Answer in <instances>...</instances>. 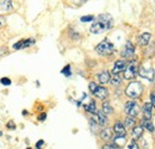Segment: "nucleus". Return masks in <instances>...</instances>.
<instances>
[{"label":"nucleus","mask_w":155,"mask_h":149,"mask_svg":"<svg viewBox=\"0 0 155 149\" xmlns=\"http://www.w3.org/2000/svg\"><path fill=\"white\" fill-rule=\"evenodd\" d=\"M114 26V19L110 15H100L97 18V20L91 25L90 31L91 34H103L106 30H110Z\"/></svg>","instance_id":"obj_1"},{"label":"nucleus","mask_w":155,"mask_h":149,"mask_svg":"<svg viewBox=\"0 0 155 149\" xmlns=\"http://www.w3.org/2000/svg\"><path fill=\"white\" fill-rule=\"evenodd\" d=\"M143 92V86L141 82L138 81H133L128 85V87L125 88V94L131 98V99H135V98H138Z\"/></svg>","instance_id":"obj_2"},{"label":"nucleus","mask_w":155,"mask_h":149,"mask_svg":"<svg viewBox=\"0 0 155 149\" xmlns=\"http://www.w3.org/2000/svg\"><path fill=\"white\" fill-rule=\"evenodd\" d=\"M88 88H90V91L92 92V94H93L94 97H97L98 99H100V100H104V99H106V98L109 97V91H107V88H105V87H103V86H98L97 84L93 82V81L90 82Z\"/></svg>","instance_id":"obj_3"},{"label":"nucleus","mask_w":155,"mask_h":149,"mask_svg":"<svg viewBox=\"0 0 155 149\" xmlns=\"http://www.w3.org/2000/svg\"><path fill=\"white\" fill-rule=\"evenodd\" d=\"M96 51L99 55H111L115 51V47L111 42H109L107 39H104L96 47Z\"/></svg>","instance_id":"obj_4"},{"label":"nucleus","mask_w":155,"mask_h":149,"mask_svg":"<svg viewBox=\"0 0 155 149\" xmlns=\"http://www.w3.org/2000/svg\"><path fill=\"white\" fill-rule=\"evenodd\" d=\"M140 111H141V108L134 99L127 101V104L124 105V112L130 117H136L140 113Z\"/></svg>","instance_id":"obj_5"},{"label":"nucleus","mask_w":155,"mask_h":149,"mask_svg":"<svg viewBox=\"0 0 155 149\" xmlns=\"http://www.w3.org/2000/svg\"><path fill=\"white\" fill-rule=\"evenodd\" d=\"M138 73V65L136 61H131L127 65L124 69V79L127 80H133Z\"/></svg>","instance_id":"obj_6"},{"label":"nucleus","mask_w":155,"mask_h":149,"mask_svg":"<svg viewBox=\"0 0 155 149\" xmlns=\"http://www.w3.org/2000/svg\"><path fill=\"white\" fill-rule=\"evenodd\" d=\"M134 54H135V47H134V44L131 42L128 41L124 44V47H123V49L120 51V56L123 58H130V57L134 56Z\"/></svg>","instance_id":"obj_7"},{"label":"nucleus","mask_w":155,"mask_h":149,"mask_svg":"<svg viewBox=\"0 0 155 149\" xmlns=\"http://www.w3.org/2000/svg\"><path fill=\"white\" fill-rule=\"evenodd\" d=\"M138 74L141 75L142 78H144V79H147V80H150V81L154 79V71H153V68L141 67V68H140Z\"/></svg>","instance_id":"obj_8"},{"label":"nucleus","mask_w":155,"mask_h":149,"mask_svg":"<svg viewBox=\"0 0 155 149\" xmlns=\"http://www.w3.org/2000/svg\"><path fill=\"white\" fill-rule=\"evenodd\" d=\"M112 130L116 134V136H125V135H127V130H125L124 124H123L122 122H119V121H117L116 123H115Z\"/></svg>","instance_id":"obj_9"},{"label":"nucleus","mask_w":155,"mask_h":149,"mask_svg":"<svg viewBox=\"0 0 155 149\" xmlns=\"http://www.w3.org/2000/svg\"><path fill=\"white\" fill-rule=\"evenodd\" d=\"M125 67H127V62L124 60H117L112 68V74H118L119 72H123Z\"/></svg>","instance_id":"obj_10"},{"label":"nucleus","mask_w":155,"mask_h":149,"mask_svg":"<svg viewBox=\"0 0 155 149\" xmlns=\"http://www.w3.org/2000/svg\"><path fill=\"white\" fill-rule=\"evenodd\" d=\"M100 137H101L103 141H106V142H107V141H111L112 137H114V130L110 129V128L103 129V130L100 131Z\"/></svg>","instance_id":"obj_11"},{"label":"nucleus","mask_w":155,"mask_h":149,"mask_svg":"<svg viewBox=\"0 0 155 149\" xmlns=\"http://www.w3.org/2000/svg\"><path fill=\"white\" fill-rule=\"evenodd\" d=\"M110 73L107 72V71H103V72H100L99 74L97 75V79L98 81L101 84V85H105V84H107V82H110Z\"/></svg>","instance_id":"obj_12"},{"label":"nucleus","mask_w":155,"mask_h":149,"mask_svg":"<svg viewBox=\"0 0 155 149\" xmlns=\"http://www.w3.org/2000/svg\"><path fill=\"white\" fill-rule=\"evenodd\" d=\"M96 116H97V123L100 127H104L107 124V116L104 113L103 111H98L96 112Z\"/></svg>","instance_id":"obj_13"},{"label":"nucleus","mask_w":155,"mask_h":149,"mask_svg":"<svg viewBox=\"0 0 155 149\" xmlns=\"http://www.w3.org/2000/svg\"><path fill=\"white\" fill-rule=\"evenodd\" d=\"M149 39H150V34L144 32V34H141L140 35V37L137 39V43H138V45L144 47V45H147L149 43Z\"/></svg>","instance_id":"obj_14"},{"label":"nucleus","mask_w":155,"mask_h":149,"mask_svg":"<svg viewBox=\"0 0 155 149\" xmlns=\"http://www.w3.org/2000/svg\"><path fill=\"white\" fill-rule=\"evenodd\" d=\"M111 141H112V144H115L117 148H122L127 142L125 136H115V137H112Z\"/></svg>","instance_id":"obj_15"},{"label":"nucleus","mask_w":155,"mask_h":149,"mask_svg":"<svg viewBox=\"0 0 155 149\" xmlns=\"http://www.w3.org/2000/svg\"><path fill=\"white\" fill-rule=\"evenodd\" d=\"M141 127H142L144 130H148V131H150V132L154 131V125H153L152 121L148 119V118H143V119L141 121Z\"/></svg>","instance_id":"obj_16"},{"label":"nucleus","mask_w":155,"mask_h":149,"mask_svg":"<svg viewBox=\"0 0 155 149\" xmlns=\"http://www.w3.org/2000/svg\"><path fill=\"white\" fill-rule=\"evenodd\" d=\"M152 111H153V105H152L150 103H146V104L143 105V114H144L143 118L150 119V118H152Z\"/></svg>","instance_id":"obj_17"},{"label":"nucleus","mask_w":155,"mask_h":149,"mask_svg":"<svg viewBox=\"0 0 155 149\" xmlns=\"http://www.w3.org/2000/svg\"><path fill=\"white\" fill-rule=\"evenodd\" d=\"M143 128L140 125V127H134L133 128V130H131V136H133V138L134 140H138L140 137H142V135H143Z\"/></svg>","instance_id":"obj_18"},{"label":"nucleus","mask_w":155,"mask_h":149,"mask_svg":"<svg viewBox=\"0 0 155 149\" xmlns=\"http://www.w3.org/2000/svg\"><path fill=\"white\" fill-rule=\"evenodd\" d=\"M13 5H12V1L11 0H1L0 1V10L2 11H10L12 10Z\"/></svg>","instance_id":"obj_19"},{"label":"nucleus","mask_w":155,"mask_h":149,"mask_svg":"<svg viewBox=\"0 0 155 149\" xmlns=\"http://www.w3.org/2000/svg\"><path fill=\"white\" fill-rule=\"evenodd\" d=\"M84 109H85V111H87L88 113H93V114H96V112H97L96 103H94V101H92V100H91V103H90V104L84 105Z\"/></svg>","instance_id":"obj_20"},{"label":"nucleus","mask_w":155,"mask_h":149,"mask_svg":"<svg viewBox=\"0 0 155 149\" xmlns=\"http://www.w3.org/2000/svg\"><path fill=\"white\" fill-rule=\"evenodd\" d=\"M101 111L104 112L105 114H110V113L114 112V109H112V106L110 105L109 101H104L103 103V106H101Z\"/></svg>","instance_id":"obj_21"},{"label":"nucleus","mask_w":155,"mask_h":149,"mask_svg":"<svg viewBox=\"0 0 155 149\" xmlns=\"http://www.w3.org/2000/svg\"><path fill=\"white\" fill-rule=\"evenodd\" d=\"M122 82V78L119 76V74H112V78H110V84L112 86H119Z\"/></svg>","instance_id":"obj_22"},{"label":"nucleus","mask_w":155,"mask_h":149,"mask_svg":"<svg viewBox=\"0 0 155 149\" xmlns=\"http://www.w3.org/2000/svg\"><path fill=\"white\" fill-rule=\"evenodd\" d=\"M135 123H136L135 117H130V116H128V117L125 118V122H124V127H125V128H134Z\"/></svg>","instance_id":"obj_23"},{"label":"nucleus","mask_w":155,"mask_h":149,"mask_svg":"<svg viewBox=\"0 0 155 149\" xmlns=\"http://www.w3.org/2000/svg\"><path fill=\"white\" fill-rule=\"evenodd\" d=\"M35 39L34 38H28V39H23V45H21V49H25V48H29L31 45L35 44Z\"/></svg>","instance_id":"obj_24"},{"label":"nucleus","mask_w":155,"mask_h":149,"mask_svg":"<svg viewBox=\"0 0 155 149\" xmlns=\"http://www.w3.org/2000/svg\"><path fill=\"white\" fill-rule=\"evenodd\" d=\"M61 73L63 75H66V76H71V74H72V72H71V65H67V66L61 71Z\"/></svg>","instance_id":"obj_25"},{"label":"nucleus","mask_w":155,"mask_h":149,"mask_svg":"<svg viewBox=\"0 0 155 149\" xmlns=\"http://www.w3.org/2000/svg\"><path fill=\"white\" fill-rule=\"evenodd\" d=\"M6 128H7V130H16L17 125H16L15 121H8L7 124H6Z\"/></svg>","instance_id":"obj_26"},{"label":"nucleus","mask_w":155,"mask_h":149,"mask_svg":"<svg viewBox=\"0 0 155 149\" xmlns=\"http://www.w3.org/2000/svg\"><path fill=\"white\" fill-rule=\"evenodd\" d=\"M127 149H140V147H138V144L136 143L135 140H131V141H130V143L128 144Z\"/></svg>","instance_id":"obj_27"},{"label":"nucleus","mask_w":155,"mask_h":149,"mask_svg":"<svg viewBox=\"0 0 155 149\" xmlns=\"http://www.w3.org/2000/svg\"><path fill=\"white\" fill-rule=\"evenodd\" d=\"M0 82L2 84V85H5V86H10L11 85V79H8V78H2L1 80H0Z\"/></svg>","instance_id":"obj_28"},{"label":"nucleus","mask_w":155,"mask_h":149,"mask_svg":"<svg viewBox=\"0 0 155 149\" xmlns=\"http://www.w3.org/2000/svg\"><path fill=\"white\" fill-rule=\"evenodd\" d=\"M80 20H81V22H84V23H86V22H92V20H94V16H86V17H81Z\"/></svg>","instance_id":"obj_29"},{"label":"nucleus","mask_w":155,"mask_h":149,"mask_svg":"<svg viewBox=\"0 0 155 149\" xmlns=\"http://www.w3.org/2000/svg\"><path fill=\"white\" fill-rule=\"evenodd\" d=\"M101 149H119V148H117L116 146L112 144V143H106V144L103 146V148Z\"/></svg>","instance_id":"obj_30"},{"label":"nucleus","mask_w":155,"mask_h":149,"mask_svg":"<svg viewBox=\"0 0 155 149\" xmlns=\"http://www.w3.org/2000/svg\"><path fill=\"white\" fill-rule=\"evenodd\" d=\"M21 45H23V39H20L19 42H17V43H15V44H13V49H16V50L21 49Z\"/></svg>","instance_id":"obj_31"},{"label":"nucleus","mask_w":155,"mask_h":149,"mask_svg":"<svg viewBox=\"0 0 155 149\" xmlns=\"http://www.w3.org/2000/svg\"><path fill=\"white\" fill-rule=\"evenodd\" d=\"M5 25H6V17L0 16V28H4Z\"/></svg>","instance_id":"obj_32"},{"label":"nucleus","mask_w":155,"mask_h":149,"mask_svg":"<svg viewBox=\"0 0 155 149\" xmlns=\"http://www.w3.org/2000/svg\"><path fill=\"white\" fill-rule=\"evenodd\" d=\"M43 146H44V141L43 140H39L38 142L36 143V149H41Z\"/></svg>","instance_id":"obj_33"},{"label":"nucleus","mask_w":155,"mask_h":149,"mask_svg":"<svg viewBox=\"0 0 155 149\" xmlns=\"http://www.w3.org/2000/svg\"><path fill=\"white\" fill-rule=\"evenodd\" d=\"M45 118H47V113H45V112L41 113V114L38 116V121H39V122H43V121H44Z\"/></svg>","instance_id":"obj_34"},{"label":"nucleus","mask_w":155,"mask_h":149,"mask_svg":"<svg viewBox=\"0 0 155 149\" xmlns=\"http://www.w3.org/2000/svg\"><path fill=\"white\" fill-rule=\"evenodd\" d=\"M150 104H152L153 106H155V94L154 93L150 94Z\"/></svg>","instance_id":"obj_35"},{"label":"nucleus","mask_w":155,"mask_h":149,"mask_svg":"<svg viewBox=\"0 0 155 149\" xmlns=\"http://www.w3.org/2000/svg\"><path fill=\"white\" fill-rule=\"evenodd\" d=\"M5 53H7V48H6V47H1V48H0V56L4 55Z\"/></svg>","instance_id":"obj_36"},{"label":"nucleus","mask_w":155,"mask_h":149,"mask_svg":"<svg viewBox=\"0 0 155 149\" xmlns=\"http://www.w3.org/2000/svg\"><path fill=\"white\" fill-rule=\"evenodd\" d=\"M1 136H2V131H0V137H1Z\"/></svg>","instance_id":"obj_37"},{"label":"nucleus","mask_w":155,"mask_h":149,"mask_svg":"<svg viewBox=\"0 0 155 149\" xmlns=\"http://www.w3.org/2000/svg\"><path fill=\"white\" fill-rule=\"evenodd\" d=\"M28 149H32V148H28Z\"/></svg>","instance_id":"obj_38"}]
</instances>
